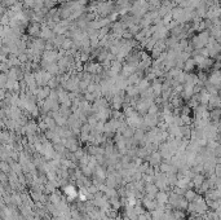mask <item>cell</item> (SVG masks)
<instances>
[{"mask_svg": "<svg viewBox=\"0 0 221 220\" xmlns=\"http://www.w3.org/2000/svg\"><path fill=\"white\" fill-rule=\"evenodd\" d=\"M208 84L215 85L216 88H221V71H213L208 78Z\"/></svg>", "mask_w": 221, "mask_h": 220, "instance_id": "1", "label": "cell"}, {"mask_svg": "<svg viewBox=\"0 0 221 220\" xmlns=\"http://www.w3.org/2000/svg\"><path fill=\"white\" fill-rule=\"evenodd\" d=\"M209 106L212 109H216V108H221V96H217V93L215 95H211L209 97Z\"/></svg>", "mask_w": 221, "mask_h": 220, "instance_id": "2", "label": "cell"}, {"mask_svg": "<svg viewBox=\"0 0 221 220\" xmlns=\"http://www.w3.org/2000/svg\"><path fill=\"white\" fill-rule=\"evenodd\" d=\"M209 118H211L212 120H220L221 119V108H216V109L211 110Z\"/></svg>", "mask_w": 221, "mask_h": 220, "instance_id": "3", "label": "cell"}, {"mask_svg": "<svg viewBox=\"0 0 221 220\" xmlns=\"http://www.w3.org/2000/svg\"><path fill=\"white\" fill-rule=\"evenodd\" d=\"M195 66H197L195 60H194V58H189V60L185 61V66H184V68H185L186 71H191V70L195 69Z\"/></svg>", "mask_w": 221, "mask_h": 220, "instance_id": "4", "label": "cell"}, {"mask_svg": "<svg viewBox=\"0 0 221 220\" xmlns=\"http://www.w3.org/2000/svg\"><path fill=\"white\" fill-rule=\"evenodd\" d=\"M155 198H157V202H158V203H162V205L168 201V197H167V194L164 193V192H159Z\"/></svg>", "mask_w": 221, "mask_h": 220, "instance_id": "5", "label": "cell"}, {"mask_svg": "<svg viewBox=\"0 0 221 220\" xmlns=\"http://www.w3.org/2000/svg\"><path fill=\"white\" fill-rule=\"evenodd\" d=\"M162 154H159V153H153L151 154V157H150V162H151V164H159L160 163V159H162V157H160Z\"/></svg>", "mask_w": 221, "mask_h": 220, "instance_id": "6", "label": "cell"}, {"mask_svg": "<svg viewBox=\"0 0 221 220\" xmlns=\"http://www.w3.org/2000/svg\"><path fill=\"white\" fill-rule=\"evenodd\" d=\"M65 192H66V194L69 195V199H70V201H71L72 198L76 197V192H75V189H74L72 187H67V188L65 189Z\"/></svg>", "mask_w": 221, "mask_h": 220, "instance_id": "7", "label": "cell"}, {"mask_svg": "<svg viewBox=\"0 0 221 220\" xmlns=\"http://www.w3.org/2000/svg\"><path fill=\"white\" fill-rule=\"evenodd\" d=\"M45 60L47 61H49V62H52V61H54L56 60V57H57V53L56 52H50V51H48V52L45 53Z\"/></svg>", "mask_w": 221, "mask_h": 220, "instance_id": "8", "label": "cell"}, {"mask_svg": "<svg viewBox=\"0 0 221 220\" xmlns=\"http://www.w3.org/2000/svg\"><path fill=\"white\" fill-rule=\"evenodd\" d=\"M185 198H186V201H193V199H195V193L193 190H188L185 194Z\"/></svg>", "mask_w": 221, "mask_h": 220, "instance_id": "9", "label": "cell"}, {"mask_svg": "<svg viewBox=\"0 0 221 220\" xmlns=\"http://www.w3.org/2000/svg\"><path fill=\"white\" fill-rule=\"evenodd\" d=\"M202 181H203V178H202V176H197V178L194 179V184H195L197 187H199L202 184Z\"/></svg>", "mask_w": 221, "mask_h": 220, "instance_id": "10", "label": "cell"}, {"mask_svg": "<svg viewBox=\"0 0 221 220\" xmlns=\"http://www.w3.org/2000/svg\"><path fill=\"white\" fill-rule=\"evenodd\" d=\"M97 175H98L100 179H103V178H105V174H103V171L101 170V168H98V170H97Z\"/></svg>", "mask_w": 221, "mask_h": 220, "instance_id": "11", "label": "cell"}]
</instances>
